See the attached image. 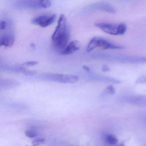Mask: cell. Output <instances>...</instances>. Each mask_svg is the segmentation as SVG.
Listing matches in <instances>:
<instances>
[{"mask_svg": "<svg viewBox=\"0 0 146 146\" xmlns=\"http://www.w3.org/2000/svg\"><path fill=\"white\" fill-rule=\"evenodd\" d=\"M104 139L107 143L111 145H116L118 142L117 139L114 136L110 134L105 135Z\"/></svg>", "mask_w": 146, "mask_h": 146, "instance_id": "14", "label": "cell"}, {"mask_svg": "<svg viewBox=\"0 0 146 146\" xmlns=\"http://www.w3.org/2000/svg\"><path fill=\"white\" fill-rule=\"evenodd\" d=\"M94 58L124 64H146V57L98 52L92 54Z\"/></svg>", "mask_w": 146, "mask_h": 146, "instance_id": "2", "label": "cell"}, {"mask_svg": "<svg viewBox=\"0 0 146 146\" xmlns=\"http://www.w3.org/2000/svg\"><path fill=\"white\" fill-rule=\"evenodd\" d=\"M83 68L87 72H90V69L88 66H83Z\"/></svg>", "mask_w": 146, "mask_h": 146, "instance_id": "21", "label": "cell"}, {"mask_svg": "<svg viewBox=\"0 0 146 146\" xmlns=\"http://www.w3.org/2000/svg\"><path fill=\"white\" fill-rule=\"evenodd\" d=\"M95 25L103 32L111 35H122L127 30V26L124 23H98L95 24Z\"/></svg>", "mask_w": 146, "mask_h": 146, "instance_id": "4", "label": "cell"}, {"mask_svg": "<svg viewBox=\"0 0 146 146\" xmlns=\"http://www.w3.org/2000/svg\"><path fill=\"white\" fill-rule=\"evenodd\" d=\"M16 5L22 8L38 10L48 8L51 6L52 2L49 1L21 0L17 1Z\"/></svg>", "mask_w": 146, "mask_h": 146, "instance_id": "6", "label": "cell"}, {"mask_svg": "<svg viewBox=\"0 0 146 146\" xmlns=\"http://www.w3.org/2000/svg\"><path fill=\"white\" fill-rule=\"evenodd\" d=\"M70 37V28L67 19L64 14H61L52 36L53 46L54 48L61 52L68 45Z\"/></svg>", "mask_w": 146, "mask_h": 146, "instance_id": "1", "label": "cell"}, {"mask_svg": "<svg viewBox=\"0 0 146 146\" xmlns=\"http://www.w3.org/2000/svg\"><path fill=\"white\" fill-rule=\"evenodd\" d=\"M145 121H146V118L145 119Z\"/></svg>", "mask_w": 146, "mask_h": 146, "instance_id": "24", "label": "cell"}, {"mask_svg": "<svg viewBox=\"0 0 146 146\" xmlns=\"http://www.w3.org/2000/svg\"><path fill=\"white\" fill-rule=\"evenodd\" d=\"M25 135L30 138H33L37 136V134L35 131L31 130H27L25 132Z\"/></svg>", "mask_w": 146, "mask_h": 146, "instance_id": "16", "label": "cell"}, {"mask_svg": "<svg viewBox=\"0 0 146 146\" xmlns=\"http://www.w3.org/2000/svg\"><path fill=\"white\" fill-rule=\"evenodd\" d=\"M115 93V90L114 87L111 85L108 86L102 92V95L103 96L106 95H113Z\"/></svg>", "mask_w": 146, "mask_h": 146, "instance_id": "15", "label": "cell"}, {"mask_svg": "<svg viewBox=\"0 0 146 146\" xmlns=\"http://www.w3.org/2000/svg\"><path fill=\"white\" fill-rule=\"evenodd\" d=\"M89 11H100L107 13L114 14L116 13L117 10L112 6L105 3H98L90 5L88 7Z\"/></svg>", "mask_w": 146, "mask_h": 146, "instance_id": "10", "label": "cell"}, {"mask_svg": "<svg viewBox=\"0 0 146 146\" xmlns=\"http://www.w3.org/2000/svg\"><path fill=\"white\" fill-rule=\"evenodd\" d=\"M1 70L4 71L22 73L26 76H35L36 73V71L28 70L21 66L3 65L1 66Z\"/></svg>", "mask_w": 146, "mask_h": 146, "instance_id": "8", "label": "cell"}, {"mask_svg": "<svg viewBox=\"0 0 146 146\" xmlns=\"http://www.w3.org/2000/svg\"><path fill=\"white\" fill-rule=\"evenodd\" d=\"M15 42V37L11 34H7L1 35L0 37V46L5 47L12 46Z\"/></svg>", "mask_w": 146, "mask_h": 146, "instance_id": "11", "label": "cell"}, {"mask_svg": "<svg viewBox=\"0 0 146 146\" xmlns=\"http://www.w3.org/2000/svg\"><path fill=\"white\" fill-rule=\"evenodd\" d=\"M96 48H100L103 50H119L124 48L123 46L113 43L102 37L95 36L93 37L88 44L87 51L90 52Z\"/></svg>", "mask_w": 146, "mask_h": 146, "instance_id": "3", "label": "cell"}, {"mask_svg": "<svg viewBox=\"0 0 146 146\" xmlns=\"http://www.w3.org/2000/svg\"><path fill=\"white\" fill-rule=\"evenodd\" d=\"M38 63H38V61L31 60V61H27V62H25V63L23 64V66L30 67V66H34L38 64Z\"/></svg>", "mask_w": 146, "mask_h": 146, "instance_id": "17", "label": "cell"}, {"mask_svg": "<svg viewBox=\"0 0 146 146\" xmlns=\"http://www.w3.org/2000/svg\"><path fill=\"white\" fill-rule=\"evenodd\" d=\"M45 142V139L43 138H38L35 139L32 142V146H37Z\"/></svg>", "mask_w": 146, "mask_h": 146, "instance_id": "18", "label": "cell"}, {"mask_svg": "<svg viewBox=\"0 0 146 146\" xmlns=\"http://www.w3.org/2000/svg\"><path fill=\"white\" fill-rule=\"evenodd\" d=\"M79 43L76 40L72 41L68 43L61 53L64 55H70L79 50Z\"/></svg>", "mask_w": 146, "mask_h": 146, "instance_id": "12", "label": "cell"}, {"mask_svg": "<svg viewBox=\"0 0 146 146\" xmlns=\"http://www.w3.org/2000/svg\"><path fill=\"white\" fill-rule=\"evenodd\" d=\"M109 70V68H108V67L107 66H104L102 67V70H103L104 71H108Z\"/></svg>", "mask_w": 146, "mask_h": 146, "instance_id": "22", "label": "cell"}, {"mask_svg": "<svg viewBox=\"0 0 146 146\" xmlns=\"http://www.w3.org/2000/svg\"><path fill=\"white\" fill-rule=\"evenodd\" d=\"M136 83L139 84H146V76H142L137 78Z\"/></svg>", "mask_w": 146, "mask_h": 146, "instance_id": "19", "label": "cell"}, {"mask_svg": "<svg viewBox=\"0 0 146 146\" xmlns=\"http://www.w3.org/2000/svg\"><path fill=\"white\" fill-rule=\"evenodd\" d=\"M125 146L124 144L123 143H120V144H119L118 145H116V146Z\"/></svg>", "mask_w": 146, "mask_h": 146, "instance_id": "23", "label": "cell"}, {"mask_svg": "<svg viewBox=\"0 0 146 146\" xmlns=\"http://www.w3.org/2000/svg\"><path fill=\"white\" fill-rule=\"evenodd\" d=\"M7 23L5 20H1L0 22V29L1 30H5L7 27Z\"/></svg>", "mask_w": 146, "mask_h": 146, "instance_id": "20", "label": "cell"}, {"mask_svg": "<svg viewBox=\"0 0 146 146\" xmlns=\"http://www.w3.org/2000/svg\"><path fill=\"white\" fill-rule=\"evenodd\" d=\"M125 102L139 106H146V95H133L127 96L122 98Z\"/></svg>", "mask_w": 146, "mask_h": 146, "instance_id": "9", "label": "cell"}, {"mask_svg": "<svg viewBox=\"0 0 146 146\" xmlns=\"http://www.w3.org/2000/svg\"><path fill=\"white\" fill-rule=\"evenodd\" d=\"M42 80L63 84H73L78 80V77L73 75L58 73H44L38 76Z\"/></svg>", "mask_w": 146, "mask_h": 146, "instance_id": "5", "label": "cell"}, {"mask_svg": "<svg viewBox=\"0 0 146 146\" xmlns=\"http://www.w3.org/2000/svg\"><path fill=\"white\" fill-rule=\"evenodd\" d=\"M56 19L55 14H44L35 18L31 23L42 28H46L52 24Z\"/></svg>", "mask_w": 146, "mask_h": 146, "instance_id": "7", "label": "cell"}, {"mask_svg": "<svg viewBox=\"0 0 146 146\" xmlns=\"http://www.w3.org/2000/svg\"><path fill=\"white\" fill-rule=\"evenodd\" d=\"M20 85L19 82L10 79H1L0 82L1 88L7 89L16 88Z\"/></svg>", "mask_w": 146, "mask_h": 146, "instance_id": "13", "label": "cell"}]
</instances>
